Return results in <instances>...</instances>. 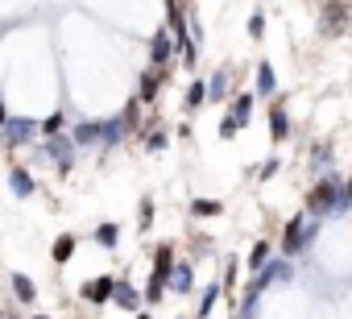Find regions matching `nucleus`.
<instances>
[{"label":"nucleus","instance_id":"4","mask_svg":"<svg viewBox=\"0 0 352 319\" xmlns=\"http://www.w3.org/2000/svg\"><path fill=\"white\" fill-rule=\"evenodd\" d=\"M174 261H179L174 245H153V253H149V278H145V282H153V286H166V290H170Z\"/></svg>","mask_w":352,"mask_h":319},{"label":"nucleus","instance_id":"38","mask_svg":"<svg viewBox=\"0 0 352 319\" xmlns=\"http://www.w3.org/2000/svg\"><path fill=\"white\" fill-rule=\"evenodd\" d=\"M30 319H50V315H30Z\"/></svg>","mask_w":352,"mask_h":319},{"label":"nucleus","instance_id":"39","mask_svg":"<svg viewBox=\"0 0 352 319\" xmlns=\"http://www.w3.org/2000/svg\"><path fill=\"white\" fill-rule=\"evenodd\" d=\"M0 319H17V315H0Z\"/></svg>","mask_w":352,"mask_h":319},{"label":"nucleus","instance_id":"24","mask_svg":"<svg viewBox=\"0 0 352 319\" xmlns=\"http://www.w3.org/2000/svg\"><path fill=\"white\" fill-rule=\"evenodd\" d=\"M204 104H208V79H199V75H195V79L187 83V96H183V112L191 116V112H199Z\"/></svg>","mask_w":352,"mask_h":319},{"label":"nucleus","instance_id":"30","mask_svg":"<svg viewBox=\"0 0 352 319\" xmlns=\"http://www.w3.org/2000/svg\"><path fill=\"white\" fill-rule=\"evenodd\" d=\"M170 145V129H153L149 137H145V153H162Z\"/></svg>","mask_w":352,"mask_h":319},{"label":"nucleus","instance_id":"40","mask_svg":"<svg viewBox=\"0 0 352 319\" xmlns=\"http://www.w3.org/2000/svg\"><path fill=\"white\" fill-rule=\"evenodd\" d=\"M0 315H5V311H0Z\"/></svg>","mask_w":352,"mask_h":319},{"label":"nucleus","instance_id":"23","mask_svg":"<svg viewBox=\"0 0 352 319\" xmlns=\"http://www.w3.org/2000/svg\"><path fill=\"white\" fill-rule=\"evenodd\" d=\"M331 166H336V153H331V145H327V141L311 145V170H315V179L331 175Z\"/></svg>","mask_w":352,"mask_h":319},{"label":"nucleus","instance_id":"11","mask_svg":"<svg viewBox=\"0 0 352 319\" xmlns=\"http://www.w3.org/2000/svg\"><path fill=\"white\" fill-rule=\"evenodd\" d=\"M9 191L17 195V199H34L38 195V179H34V170L30 166H9Z\"/></svg>","mask_w":352,"mask_h":319},{"label":"nucleus","instance_id":"6","mask_svg":"<svg viewBox=\"0 0 352 319\" xmlns=\"http://www.w3.org/2000/svg\"><path fill=\"white\" fill-rule=\"evenodd\" d=\"M166 83H170V67H145L141 79H137V100L141 104H153Z\"/></svg>","mask_w":352,"mask_h":319},{"label":"nucleus","instance_id":"41","mask_svg":"<svg viewBox=\"0 0 352 319\" xmlns=\"http://www.w3.org/2000/svg\"><path fill=\"white\" fill-rule=\"evenodd\" d=\"M232 319H236V315H232Z\"/></svg>","mask_w":352,"mask_h":319},{"label":"nucleus","instance_id":"31","mask_svg":"<svg viewBox=\"0 0 352 319\" xmlns=\"http://www.w3.org/2000/svg\"><path fill=\"white\" fill-rule=\"evenodd\" d=\"M249 38H253V42L265 38V9H253V13H249Z\"/></svg>","mask_w":352,"mask_h":319},{"label":"nucleus","instance_id":"8","mask_svg":"<svg viewBox=\"0 0 352 319\" xmlns=\"http://www.w3.org/2000/svg\"><path fill=\"white\" fill-rule=\"evenodd\" d=\"M112 307H120L124 315H137V311H145V294H141V286H133L129 278H120V274H116V290H112Z\"/></svg>","mask_w":352,"mask_h":319},{"label":"nucleus","instance_id":"29","mask_svg":"<svg viewBox=\"0 0 352 319\" xmlns=\"http://www.w3.org/2000/svg\"><path fill=\"white\" fill-rule=\"evenodd\" d=\"M120 120H124V129H129V133H133V129H141V100H137V96H129V100H124Z\"/></svg>","mask_w":352,"mask_h":319},{"label":"nucleus","instance_id":"25","mask_svg":"<svg viewBox=\"0 0 352 319\" xmlns=\"http://www.w3.org/2000/svg\"><path fill=\"white\" fill-rule=\"evenodd\" d=\"M187 216H191V220H212V216H224V204H220V199H199V195H195V199L187 204Z\"/></svg>","mask_w":352,"mask_h":319},{"label":"nucleus","instance_id":"35","mask_svg":"<svg viewBox=\"0 0 352 319\" xmlns=\"http://www.w3.org/2000/svg\"><path fill=\"white\" fill-rule=\"evenodd\" d=\"M9 116H13V112H9V104H5V96H0V129H5V124H9Z\"/></svg>","mask_w":352,"mask_h":319},{"label":"nucleus","instance_id":"21","mask_svg":"<svg viewBox=\"0 0 352 319\" xmlns=\"http://www.w3.org/2000/svg\"><path fill=\"white\" fill-rule=\"evenodd\" d=\"M71 141H75V149L100 145V120H79V124H71Z\"/></svg>","mask_w":352,"mask_h":319},{"label":"nucleus","instance_id":"22","mask_svg":"<svg viewBox=\"0 0 352 319\" xmlns=\"http://www.w3.org/2000/svg\"><path fill=\"white\" fill-rule=\"evenodd\" d=\"M274 253H278V245H274L270 236H261V241H253V245H249V253H245V265L257 274V270H261V265H265Z\"/></svg>","mask_w":352,"mask_h":319},{"label":"nucleus","instance_id":"37","mask_svg":"<svg viewBox=\"0 0 352 319\" xmlns=\"http://www.w3.org/2000/svg\"><path fill=\"white\" fill-rule=\"evenodd\" d=\"M133 319H153V315H149V311H137V315H133Z\"/></svg>","mask_w":352,"mask_h":319},{"label":"nucleus","instance_id":"34","mask_svg":"<svg viewBox=\"0 0 352 319\" xmlns=\"http://www.w3.org/2000/svg\"><path fill=\"white\" fill-rule=\"evenodd\" d=\"M212 253V236H191V257H208Z\"/></svg>","mask_w":352,"mask_h":319},{"label":"nucleus","instance_id":"12","mask_svg":"<svg viewBox=\"0 0 352 319\" xmlns=\"http://www.w3.org/2000/svg\"><path fill=\"white\" fill-rule=\"evenodd\" d=\"M232 96H236V87H232V71L220 67V71L208 79V104H228Z\"/></svg>","mask_w":352,"mask_h":319},{"label":"nucleus","instance_id":"10","mask_svg":"<svg viewBox=\"0 0 352 319\" xmlns=\"http://www.w3.org/2000/svg\"><path fill=\"white\" fill-rule=\"evenodd\" d=\"M253 96H261V100H274L278 96V71H274L270 58H261L253 67Z\"/></svg>","mask_w":352,"mask_h":319},{"label":"nucleus","instance_id":"5","mask_svg":"<svg viewBox=\"0 0 352 319\" xmlns=\"http://www.w3.org/2000/svg\"><path fill=\"white\" fill-rule=\"evenodd\" d=\"M265 124H270V141H274V145H286V141H290L294 124H290V112H286V100H282V96H274V104H270V112H265Z\"/></svg>","mask_w":352,"mask_h":319},{"label":"nucleus","instance_id":"28","mask_svg":"<svg viewBox=\"0 0 352 319\" xmlns=\"http://www.w3.org/2000/svg\"><path fill=\"white\" fill-rule=\"evenodd\" d=\"M38 133L42 137H63L67 133V112H50L46 120H38Z\"/></svg>","mask_w":352,"mask_h":319},{"label":"nucleus","instance_id":"19","mask_svg":"<svg viewBox=\"0 0 352 319\" xmlns=\"http://www.w3.org/2000/svg\"><path fill=\"white\" fill-rule=\"evenodd\" d=\"M91 241H96L104 253H120V224H116V220H104V224H96Z\"/></svg>","mask_w":352,"mask_h":319},{"label":"nucleus","instance_id":"27","mask_svg":"<svg viewBox=\"0 0 352 319\" xmlns=\"http://www.w3.org/2000/svg\"><path fill=\"white\" fill-rule=\"evenodd\" d=\"M153 216H157L153 195H141V204H137V232H149L153 228Z\"/></svg>","mask_w":352,"mask_h":319},{"label":"nucleus","instance_id":"16","mask_svg":"<svg viewBox=\"0 0 352 319\" xmlns=\"http://www.w3.org/2000/svg\"><path fill=\"white\" fill-rule=\"evenodd\" d=\"M9 286H13V298H17L21 307H34V302H38V282H34L30 274H21V270L9 274Z\"/></svg>","mask_w":352,"mask_h":319},{"label":"nucleus","instance_id":"1","mask_svg":"<svg viewBox=\"0 0 352 319\" xmlns=\"http://www.w3.org/2000/svg\"><path fill=\"white\" fill-rule=\"evenodd\" d=\"M307 216L311 220H340L352 204H348V195H344V179L331 170V175H323V179H315L311 187H307Z\"/></svg>","mask_w":352,"mask_h":319},{"label":"nucleus","instance_id":"20","mask_svg":"<svg viewBox=\"0 0 352 319\" xmlns=\"http://www.w3.org/2000/svg\"><path fill=\"white\" fill-rule=\"evenodd\" d=\"M75 253H79V236H75V232H58L54 245H50V261H54V265H67Z\"/></svg>","mask_w":352,"mask_h":319},{"label":"nucleus","instance_id":"7","mask_svg":"<svg viewBox=\"0 0 352 319\" xmlns=\"http://www.w3.org/2000/svg\"><path fill=\"white\" fill-rule=\"evenodd\" d=\"M112 290H116V274H100V278H87L79 286V298L91 302V307H108L112 302Z\"/></svg>","mask_w":352,"mask_h":319},{"label":"nucleus","instance_id":"9","mask_svg":"<svg viewBox=\"0 0 352 319\" xmlns=\"http://www.w3.org/2000/svg\"><path fill=\"white\" fill-rule=\"evenodd\" d=\"M174 34L162 25V30H153V38H149V67H170L174 63Z\"/></svg>","mask_w":352,"mask_h":319},{"label":"nucleus","instance_id":"33","mask_svg":"<svg viewBox=\"0 0 352 319\" xmlns=\"http://www.w3.org/2000/svg\"><path fill=\"white\" fill-rule=\"evenodd\" d=\"M278 170H282V162H278V157H270V162H261V166H257V170H253V175H257V179H261V183H265V179H274V175H278Z\"/></svg>","mask_w":352,"mask_h":319},{"label":"nucleus","instance_id":"32","mask_svg":"<svg viewBox=\"0 0 352 319\" xmlns=\"http://www.w3.org/2000/svg\"><path fill=\"white\" fill-rule=\"evenodd\" d=\"M216 133H220V141H232V137H236L241 129H236V124H232V116L224 112V116H220V124H216Z\"/></svg>","mask_w":352,"mask_h":319},{"label":"nucleus","instance_id":"26","mask_svg":"<svg viewBox=\"0 0 352 319\" xmlns=\"http://www.w3.org/2000/svg\"><path fill=\"white\" fill-rule=\"evenodd\" d=\"M224 294H220V286L216 282H208L204 286V294H199V311H195V319H212V311H216V302H220Z\"/></svg>","mask_w":352,"mask_h":319},{"label":"nucleus","instance_id":"14","mask_svg":"<svg viewBox=\"0 0 352 319\" xmlns=\"http://www.w3.org/2000/svg\"><path fill=\"white\" fill-rule=\"evenodd\" d=\"M170 294H179V298L195 294V265H191V261H174V274H170Z\"/></svg>","mask_w":352,"mask_h":319},{"label":"nucleus","instance_id":"3","mask_svg":"<svg viewBox=\"0 0 352 319\" xmlns=\"http://www.w3.org/2000/svg\"><path fill=\"white\" fill-rule=\"evenodd\" d=\"M38 137V120L34 116H9V124L0 129V145L5 149H21Z\"/></svg>","mask_w":352,"mask_h":319},{"label":"nucleus","instance_id":"15","mask_svg":"<svg viewBox=\"0 0 352 319\" xmlns=\"http://www.w3.org/2000/svg\"><path fill=\"white\" fill-rule=\"evenodd\" d=\"M236 278H241V257H228V261H224V270H220V282H216V286H220V294L228 298V307L236 302V286H241Z\"/></svg>","mask_w":352,"mask_h":319},{"label":"nucleus","instance_id":"2","mask_svg":"<svg viewBox=\"0 0 352 319\" xmlns=\"http://www.w3.org/2000/svg\"><path fill=\"white\" fill-rule=\"evenodd\" d=\"M315 236H319V220H311L307 212H298V216H290L286 224H282V241H278V257H286V261H294V257H302L311 245H315Z\"/></svg>","mask_w":352,"mask_h":319},{"label":"nucleus","instance_id":"13","mask_svg":"<svg viewBox=\"0 0 352 319\" xmlns=\"http://www.w3.org/2000/svg\"><path fill=\"white\" fill-rule=\"evenodd\" d=\"M253 104H257L253 91H236V96L228 100V116H232L236 129H249V124H253Z\"/></svg>","mask_w":352,"mask_h":319},{"label":"nucleus","instance_id":"18","mask_svg":"<svg viewBox=\"0 0 352 319\" xmlns=\"http://www.w3.org/2000/svg\"><path fill=\"white\" fill-rule=\"evenodd\" d=\"M124 137H129V129H124V120H120V116L100 120V149H116Z\"/></svg>","mask_w":352,"mask_h":319},{"label":"nucleus","instance_id":"17","mask_svg":"<svg viewBox=\"0 0 352 319\" xmlns=\"http://www.w3.org/2000/svg\"><path fill=\"white\" fill-rule=\"evenodd\" d=\"M348 25V5L344 0H327L323 5V34H344Z\"/></svg>","mask_w":352,"mask_h":319},{"label":"nucleus","instance_id":"36","mask_svg":"<svg viewBox=\"0 0 352 319\" xmlns=\"http://www.w3.org/2000/svg\"><path fill=\"white\" fill-rule=\"evenodd\" d=\"M344 195H348V204H352V175L344 179Z\"/></svg>","mask_w":352,"mask_h":319}]
</instances>
